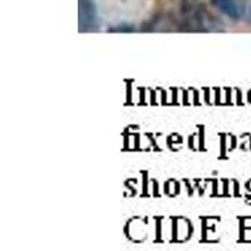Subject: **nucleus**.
Segmentation results:
<instances>
[{"instance_id": "1", "label": "nucleus", "mask_w": 251, "mask_h": 251, "mask_svg": "<svg viewBox=\"0 0 251 251\" xmlns=\"http://www.w3.org/2000/svg\"><path fill=\"white\" fill-rule=\"evenodd\" d=\"M214 3L230 19L251 23V0H214Z\"/></svg>"}, {"instance_id": "2", "label": "nucleus", "mask_w": 251, "mask_h": 251, "mask_svg": "<svg viewBox=\"0 0 251 251\" xmlns=\"http://www.w3.org/2000/svg\"><path fill=\"white\" fill-rule=\"evenodd\" d=\"M96 25V12L92 0H79V28L93 29Z\"/></svg>"}]
</instances>
